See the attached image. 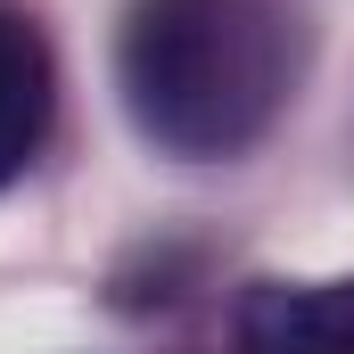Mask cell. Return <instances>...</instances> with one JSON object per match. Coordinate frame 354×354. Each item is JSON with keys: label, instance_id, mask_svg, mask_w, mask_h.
I'll return each instance as SVG.
<instances>
[{"label": "cell", "instance_id": "3957f363", "mask_svg": "<svg viewBox=\"0 0 354 354\" xmlns=\"http://www.w3.org/2000/svg\"><path fill=\"white\" fill-rule=\"evenodd\" d=\"M41 132H50V50L25 17L0 8V189L33 165Z\"/></svg>", "mask_w": 354, "mask_h": 354}, {"label": "cell", "instance_id": "7a4b0ae2", "mask_svg": "<svg viewBox=\"0 0 354 354\" xmlns=\"http://www.w3.org/2000/svg\"><path fill=\"white\" fill-rule=\"evenodd\" d=\"M239 354H354V280H264V288H248Z\"/></svg>", "mask_w": 354, "mask_h": 354}, {"label": "cell", "instance_id": "6da1fadb", "mask_svg": "<svg viewBox=\"0 0 354 354\" xmlns=\"http://www.w3.org/2000/svg\"><path fill=\"white\" fill-rule=\"evenodd\" d=\"M115 83L165 157H239L288 107V17L280 0H132Z\"/></svg>", "mask_w": 354, "mask_h": 354}]
</instances>
